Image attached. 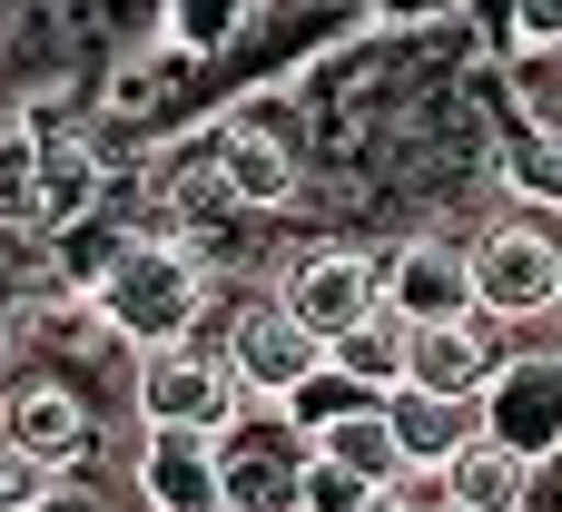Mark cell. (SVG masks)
Listing matches in <instances>:
<instances>
[{
	"instance_id": "14",
	"label": "cell",
	"mask_w": 562,
	"mask_h": 512,
	"mask_svg": "<svg viewBox=\"0 0 562 512\" xmlns=\"http://www.w3.org/2000/svg\"><path fill=\"white\" fill-rule=\"evenodd\" d=\"M533 493V464L494 434H474L464 454H445V503H474V512H524Z\"/></svg>"
},
{
	"instance_id": "5",
	"label": "cell",
	"mask_w": 562,
	"mask_h": 512,
	"mask_svg": "<svg viewBox=\"0 0 562 512\" xmlns=\"http://www.w3.org/2000/svg\"><path fill=\"white\" fill-rule=\"evenodd\" d=\"M484 434L524 464L562 454V345H504V365L484 375Z\"/></svg>"
},
{
	"instance_id": "1",
	"label": "cell",
	"mask_w": 562,
	"mask_h": 512,
	"mask_svg": "<svg viewBox=\"0 0 562 512\" xmlns=\"http://www.w3.org/2000/svg\"><path fill=\"white\" fill-rule=\"evenodd\" d=\"M89 306H99V326L119 335V345H178V335H198L207 326V306H217V266L188 247V237H148V227H128V247H119V266L89 286Z\"/></svg>"
},
{
	"instance_id": "6",
	"label": "cell",
	"mask_w": 562,
	"mask_h": 512,
	"mask_svg": "<svg viewBox=\"0 0 562 512\" xmlns=\"http://www.w3.org/2000/svg\"><path fill=\"white\" fill-rule=\"evenodd\" d=\"M217 355H227V375H237V395H247V405H286V395L326 365V335H316V326H296L277 296H257V306H237V316H227V345H217Z\"/></svg>"
},
{
	"instance_id": "4",
	"label": "cell",
	"mask_w": 562,
	"mask_h": 512,
	"mask_svg": "<svg viewBox=\"0 0 562 512\" xmlns=\"http://www.w3.org/2000/svg\"><path fill=\"white\" fill-rule=\"evenodd\" d=\"M217 178H227V207H286L306 187V138L277 99H247L217 118Z\"/></svg>"
},
{
	"instance_id": "8",
	"label": "cell",
	"mask_w": 562,
	"mask_h": 512,
	"mask_svg": "<svg viewBox=\"0 0 562 512\" xmlns=\"http://www.w3.org/2000/svg\"><path fill=\"white\" fill-rule=\"evenodd\" d=\"M494 365H504V326H494L484 306H464V316H425V326H405V375H395V385H425V395H484Z\"/></svg>"
},
{
	"instance_id": "9",
	"label": "cell",
	"mask_w": 562,
	"mask_h": 512,
	"mask_svg": "<svg viewBox=\"0 0 562 512\" xmlns=\"http://www.w3.org/2000/svg\"><path fill=\"white\" fill-rule=\"evenodd\" d=\"M0 434L20 454H40L49 474H69L89 454V405L59 385V375H0Z\"/></svg>"
},
{
	"instance_id": "3",
	"label": "cell",
	"mask_w": 562,
	"mask_h": 512,
	"mask_svg": "<svg viewBox=\"0 0 562 512\" xmlns=\"http://www.w3.org/2000/svg\"><path fill=\"white\" fill-rule=\"evenodd\" d=\"M128 414H138V434H148V424L227 434V424L247 414V395H237V375H227L217 345L178 335V345H148V355H138V375H128Z\"/></svg>"
},
{
	"instance_id": "25",
	"label": "cell",
	"mask_w": 562,
	"mask_h": 512,
	"mask_svg": "<svg viewBox=\"0 0 562 512\" xmlns=\"http://www.w3.org/2000/svg\"><path fill=\"white\" fill-rule=\"evenodd\" d=\"M514 49H562V0H514Z\"/></svg>"
},
{
	"instance_id": "27",
	"label": "cell",
	"mask_w": 562,
	"mask_h": 512,
	"mask_svg": "<svg viewBox=\"0 0 562 512\" xmlns=\"http://www.w3.org/2000/svg\"><path fill=\"white\" fill-rule=\"evenodd\" d=\"M445 512H474V503H445Z\"/></svg>"
},
{
	"instance_id": "13",
	"label": "cell",
	"mask_w": 562,
	"mask_h": 512,
	"mask_svg": "<svg viewBox=\"0 0 562 512\" xmlns=\"http://www.w3.org/2000/svg\"><path fill=\"white\" fill-rule=\"evenodd\" d=\"M385 424L405 444V464H445L484 434V395H425V385H385Z\"/></svg>"
},
{
	"instance_id": "20",
	"label": "cell",
	"mask_w": 562,
	"mask_h": 512,
	"mask_svg": "<svg viewBox=\"0 0 562 512\" xmlns=\"http://www.w3.org/2000/svg\"><path fill=\"white\" fill-rule=\"evenodd\" d=\"M504 197L514 207H543V217H562V138H524L514 128V148H504Z\"/></svg>"
},
{
	"instance_id": "24",
	"label": "cell",
	"mask_w": 562,
	"mask_h": 512,
	"mask_svg": "<svg viewBox=\"0 0 562 512\" xmlns=\"http://www.w3.org/2000/svg\"><path fill=\"white\" fill-rule=\"evenodd\" d=\"M49 483H59V474H49L40 454H20V444L0 434V512H30L40 493H49Z\"/></svg>"
},
{
	"instance_id": "23",
	"label": "cell",
	"mask_w": 562,
	"mask_h": 512,
	"mask_svg": "<svg viewBox=\"0 0 562 512\" xmlns=\"http://www.w3.org/2000/svg\"><path fill=\"white\" fill-rule=\"evenodd\" d=\"M168 39L178 49H227L237 39V0H168Z\"/></svg>"
},
{
	"instance_id": "22",
	"label": "cell",
	"mask_w": 562,
	"mask_h": 512,
	"mask_svg": "<svg viewBox=\"0 0 562 512\" xmlns=\"http://www.w3.org/2000/svg\"><path fill=\"white\" fill-rule=\"evenodd\" d=\"M366 493H375L366 474H346L336 454L306 444V464H296V512H366Z\"/></svg>"
},
{
	"instance_id": "29",
	"label": "cell",
	"mask_w": 562,
	"mask_h": 512,
	"mask_svg": "<svg viewBox=\"0 0 562 512\" xmlns=\"http://www.w3.org/2000/svg\"><path fill=\"white\" fill-rule=\"evenodd\" d=\"M217 512H227V503H217Z\"/></svg>"
},
{
	"instance_id": "16",
	"label": "cell",
	"mask_w": 562,
	"mask_h": 512,
	"mask_svg": "<svg viewBox=\"0 0 562 512\" xmlns=\"http://www.w3.org/2000/svg\"><path fill=\"white\" fill-rule=\"evenodd\" d=\"M326 365H346L356 385H375V395H385V385L405 375V316H395V306H366L356 326H336V335H326Z\"/></svg>"
},
{
	"instance_id": "17",
	"label": "cell",
	"mask_w": 562,
	"mask_h": 512,
	"mask_svg": "<svg viewBox=\"0 0 562 512\" xmlns=\"http://www.w3.org/2000/svg\"><path fill=\"white\" fill-rule=\"evenodd\" d=\"M316 454H336L346 474H366V483H385L395 464H405V444H395V424H385V395L375 405H356V414H336V424H316L306 434Z\"/></svg>"
},
{
	"instance_id": "7",
	"label": "cell",
	"mask_w": 562,
	"mask_h": 512,
	"mask_svg": "<svg viewBox=\"0 0 562 512\" xmlns=\"http://www.w3.org/2000/svg\"><path fill=\"white\" fill-rule=\"evenodd\" d=\"M277 306L316 335L356 326L366 306H385V247H306L286 276H277Z\"/></svg>"
},
{
	"instance_id": "10",
	"label": "cell",
	"mask_w": 562,
	"mask_h": 512,
	"mask_svg": "<svg viewBox=\"0 0 562 512\" xmlns=\"http://www.w3.org/2000/svg\"><path fill=\"white\" fill-rule=\"evenodd\" d=\"M385 306H395L405 326H425V316H464V306H474L464 237H405V247H385Z\"/></svg>"
},
{
	"instance_id": "19",
	"label": "cell",
	"mask_w": 562,
	"mask_h": 512,
	"mask_svg": "<svg viewBox=\"0 0 562 512\" xmlns=\"http://www.w3.org/2000/svg\"><path fill=\"white\" fill-rule=\"evenodd\" d=\"M119 247H128V227H109V217L89 207L79 227H59V237H49V286H69V296H89V286H99L109 266H119Z\"/></svg>"
},
{
	"instance_id": "28",
	"label": "cell",
	"mask_w": 562,
	"mask_h": 512,
	"mask_svg": "<svg viewBox=\"0 0 562 512\" xmlns=\"http://www.w3.org/2000/svg\"><path fill=\"white\" fill-rule=\"evenodd\" d=\"M553 326H562V316H553Z\"/></svg>"
},
{
	"instance_id": "21",
	"label": "cell",
	"mask_w": 562,
	"mask_h": 512,
	"mask_svg": "<svg viewBox=\"0 0 562 512\" xmlns=\"http://www.w3.org/2000/svg\"><path fill=\"white\" fill-rule=\"evenodd\" d=\"M0 227H10V237L40 227V138H30V128L0 138Z\"/></svg>"
},
{
	"instance_id": "26",
	"label": "cell",
	"mask_w": 562,
	"mask_h": 512,
	"mask_svg": "<svg viewBox=\"0 0 562 512\" xmlns=\"http://www.w3.org/2000/svg\"><path fill=\"white\" fill-rule=\"evenodd\" d=\"M30 512H99V503H89V493H69V483H49V493H40Z\"/></svg>"
},
{
	"instance_id": "18",
	"label": "cell",
	"mask_w": 562,
	"mask_h": 512,
	"mask_svg": "<svg viewBox=\"0 0 562 512\" xmlns=\"http://www.w3.org/2000/svg\"><path fill=\"white\" fill-rule=\"evenodd\" d=\"M494 69H504L514 128H524V138H562V49H514V59H494Z\"/></svg>"
},
{
	"instance_id": "15",
	"label": "cell",
	"mask_w": 562,
	"mask_h": 512,
	"mask_svg": "<svg viewBox=\"0 0 562 512\" xmlns=\"http://www.w3.org/2000/svg\"><path fill=\"white\" fill-rule=\"evenodd\" d=\"M99 197H109L99 158H89L79 138H40V227H30V237H59V227H79Z\"/></svg>"
},
{
	"instance_id": "11",
	"label": "cell",
	"mask_w": 562,
	"mask_h": 512,
	"mask_svg": "<svg viewBox=\"0 0 562 512\" xmlns=\"http://www.w3.org/2000/svg\"><path fill=\"white\" fill-rule=\"evenodd\" d=\"M138 503L148 512H217V434H178V424H148L138 434Z\"/></svg>"
},
{
	"instance_id": "2",
	"label": "cell",
	"mask_w": 562,
	"mask_h": 512,
	"mask_svg": "<svg viewBox=\"0 0 562 512\" xmlns=\"http://www.w3.org/2000/svg\"><path fill=\"white\" fill-rule=\"evenodd\" d=\"M464 266H474V306L494 326H553V306H562V217L504 197V217H484L464 237Z\"/></svg>"
},
{
	"instance_id": "12",
	"label": "cell",
	"mask_w": 562,
	"mask_h": 512,
	"mask_svg": "<svg viewBox=\"0 0 562 512\" xmlns=\"http://www.w3.org/2000/svg\"><path fill=\"white\" fill-rule=\"evenodd\" d=\"M296 464H306V434L277 414V444H247V424L217 434V493L227 512H296Z\"/></svg>"
}]
</instances>
